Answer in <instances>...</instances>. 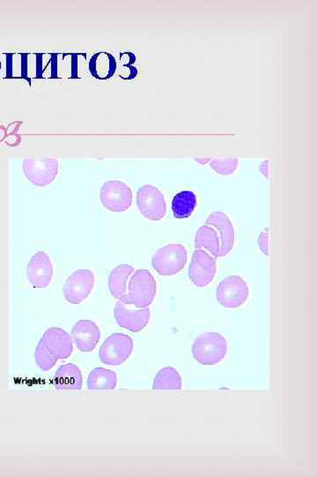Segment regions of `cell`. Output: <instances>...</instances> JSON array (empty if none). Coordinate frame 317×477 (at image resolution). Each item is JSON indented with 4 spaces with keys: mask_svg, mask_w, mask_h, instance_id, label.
Here are the masks:
<instances>
[{
    "mask_svg": "<svg viewBox=\"0 0 317 477\" xmlns=\"http://www.w3.org/2000/svg\"><path fill=\"white\" fill-rule=\"evenodd\" d=\"M27 275L34 289H46L50 285L53 277V265L45 252H37L32 257L28 264Z\"/></svg>",
    "mask_w": 317,
    "mask_h": 477,
    "instance_id": "7c38bea8",
    "label": "cell"
},
{
    "mask_svg": "<svg viewBox=\"0 0 317 477\" xmlns=\"http://www.w3.org/2000/svg\"><path fill=\"white\" fill-rule=\"evenodd\" d=\"M114 315L120 327L132 333H139L150 321L151 311L148 308L136 307L133 303L122 299L116 302Z\"/></svg>",
    "mask_w": 317,
    "mask_h": 477,
    "instance_id": "8992f818",
    "label": "cell"
},
{
    "mask_svg": "<svg viewBox=\"0 0 317 477\" xmlns=\"http://www.w3.org/2000/svg\"><path fill=\"white\" fill-rule=\"evenodd\" d=\"M100 198L107 210L113 213H123L131 207L132 189L123 182H107L101 188Z\"/></svg>",
    "mask_w": 317,
    "mask_h": 477,
    "instance_id": "52a82bcc",
    "label": "cell"
},
{
    "mask_svg": "<svg viewBox=\"0 0 317 477\" xmlns=\"http://www.w3.org/2000/svg\"><path fill=\"white\" fill-rule=\"evenodd\" d=\"M34 360H36L38 367L43 371H50L59 361L50 353L49 350L44 346L43 341L41 340L38 343L36 351H34Z\"/></svg>",
    "mask_w": 317,
    "mask_h": 477,
    "instance_id": "484cf974",
    "label": "cell"
},
{
    "mask_svg": "<svg viewBox=\"0 0 317 477\" xmlns=\"http://www.w3.org/2000/svg\"><path fill=\"white\" fill-rule=\"evenodd\" d=\"M216 260L205 249H196L189 268V278L198 287L210 285L216 275Z\"/></svg>",
    "mask_w": 317,
    "mask_h": 477,
    "instance_id": "30bf717a",
    "label": "cell"
},
{
    "mask_svg": "<svg viewBox=\"0 0 317 477\" xmlns=\"http://www.w3.org/2000/svg\"><path fill=\"white\" fill-rule=\"evenodd\" d=\"M59 160L53 157L27 159L23 162V170L32 184L45 187L56 179L59 173Z\"/></svg>",
    "mask_w": 317,
    "mask_h": 477,
    "instance_id": "ba28073f",
    "label": "cell"
},
{
    "mask_svg": "<svg viewBox=\"0 0 317 477\" xmlns=\"http://www.w3.org/2000/svg\"><path fill=\"white\" fill-rule=\"evenodd\" d=\"M94 285V275L90 270H79L63 284V293L66 301L79 304L90 295Z\"/></svg>",
    "mask_w": 317,
    "mask_h": 477,
    "instance_id": "8fae6325",
    "label": "cell"
},
{
    "mask_svg": "<svg viewBox=\"0 0 317 477\" xmlns=\"http://www.w3.org/2000/svg\"><path fill=\"white\" fill-rule=\"evenodd\" d=\"M0 70H1V61H0Z\"/></svg>",
    "mask_w": 317,
    "mask_h": 477,
    "instance_id": "f546056e",
    "label": "cell"
},
{
    "mask_svg": "<svg viewBox=\"0 0 317 477\" xmlns=\"http://www.w3.org/2000/svg\"><path fill=\"white\" fill-rule=\"evenodd\" d=\"M249 289L240 276H228L221 281L216 290V299L224 308L237 309L248 301Z\"/></svg>",
    "mask_w": 317,
    "mask_h": 477,
    "instance_id": "277c9868",
    "label": "cell"
},
{
    "mask_svg": "<svg viewBox=\"0 0 317 477\" xmlns=\"http://www.w3.org/2000/svg\"><path fill=\"white\" fill-rule=\"evenodd\" d=\"M258 246L260 251L264 253L265 255L269 257V229H265V231H263L261 233H260L258 238Z\"/></svg>",
    "mask_w": 317,
    "mask_h": 477,
    "instance_id": "83f0119b",
    "label": "cell"
},
{
    "mask_svg": "<svg viewBox=\"0 0 317 477\" xmlns=\"http://www.w3.org/2000/svg\"><path fill=\"white\" fill-rule=\"evenodd\" d=\"M182 377L176 369H161L154 378L153 389L155 391H180L182 389Z\"/></svg>",
    "mask_w": 317,
    "mask_h": 477,
    "instance_id": "603a6c76",
    "label": "cell"
},
{
    "mask_svg": "<svg viewBox=\"0 0 317 477\" xmlns=\"http://www.w3.org/2000/svg\"><path fill=\"white\" fill-rule=\"evenodd\" d=\"M268 161H265V162L263 163L262 165L260 166V171L264 173L266 178H268Z\"/></svg>",
    "mask_w": 317,
    "mask_h": 477,
    "instance_id": "f1b7e54d",
    "label": "cell"
},
{
    "mask_svg": "<svg viewBox=\"0 0 317 477\" xmlns=\"http://www.w3.org/2000/svg\"><path fill=\"white\" fill-rule=\"evenodd\" d=\"M156 295V281L147 270H138L132 274L128 291L123 300L133 303L138 308H147ZM122 300V299H121Z\"/></svg>",
    "mask_w": 317,
    "mask_h": 477,
    "instance_id": "7a4b0ae2",
    "label": "cell"
},
{
    "mask_svg": "<svg viewBox=\"0 0 317 477\" xmlns=\"http://www.w3.org/2000/svg\"><path fill=\"white\" fill-rule=\"evenodd\" d=\"M133 351V340L129 335L114 333L101 345L99 357L103 364L119 366L129 359Z\"/></svg>",
    "mask_w": 317,
    "mask_h": 477,
    "instance_id": "5b68a950",
    "label": "cell"
},
{
    "mask_svg": "<svg viewBox=\"0 0 317 477\" xmlns=\"http://www.w3.org/2000/svg\"><path fill=\"white\" fill-rule=\"evenodd\" d=\"M117 64L115 57L109 52L95 53L88 63L92 77L98 80H108L116 74Z\"/></svg>",
    "mask_w": 317,
    "mask_h": 477,
    "instance_id": "e0dca14e",
    "label": "cell"
},
{
    "mask_svg": "<svg viewBox=\"0 0 317 477\" xmlns=\"http://www.w3.org/2000/svg\"><path fill=\"white\" fill-rule=\"evenodd\" d=\"M227 353V342L221 334L205 333L196 338L192 345L193 358L205 366H214L223 361Z\"/></svg>",
    "mask_w": 317,
    "mask_h": 477,
    "instance_id": "6da1fadb",
    "label": "cell"
},
{
    "mask_svg": "<svg viewBox=\"0 0 317 477\" xmlns=\"http://www.w3.org/2000/svg\"><path fill=\"white\" fill-rule=\"evenodd\" d=\"M82 383L83 378L81 369L72 363L62 365L54 377V385L59 390H81Z\"/></svg>",
    "mask_w": 317,
    "mask_h": 477,
    "instance_id": "ac0fdd59",
    "label": "cell"
},
{
    "mask_svg": "<svg viewBox=\"0 0 317 477\" xmlns=\"http://www.w3.org/2000/svg\"><path fill=\"white\" fill-rule=\"evenodd\" d=\"M198 204L196 195L192 191H182L174 195L172 211L176 219H187L194 213Z\"/></svg>",
    "mask_w": 317,
    "mask_h": 477,
    "instance_id": "7402d4cb",
    "label": "cell"
},
{
    "mask_svg": "<svg viewBox=\"0 0 317 477\" xmlns=\"http://www.w3.org/2000/svg\"><path fill=\"white\" fill-rule=\"evenodd\" d=\"M237 159H214L211 162L212 168L222 175H230L236 170Z\"/></svg>",
    "mask_w": 317,
    "mask_h": 477,
    "instance_id": "4316f807",
    "label": "cell"
},
{
    "mask_svg": "<svg viewBox=\"0 0 317 477\" xmlns=\"http://www.w3.org/2000/svg\"><path fill=\"white\" fill-rule=\"evenodd\" d=\"M72 338L79 351L91 352L99 343L101 331L93 321L79 320L72 328Z\"/></svg>",
    "mask_w": 317,
    "mask_h": 477,
    "instance_id": "5bb4252c",
    "label": "cell"
},
{
    "mask_svg": "<svg viewBox=\"0 0 317 477\" xmlns=\"http://www.w3.org/2000/svg\"><path fill=\"white\" fill-rule=\"evenodd\" d=\"M136 56L131 52H123L120 55L119 77L123 80H132L138 75V69L134 66Z\"/></svg>",
    "mask_w": 317,
    "mask_h": 477,
    "instance_id": "d4e9b609",
    "label": "cell"
},
{
    "mask_svg": "<svg viewBox=\"0 0 317 477\" xmlns=\"http://www.w3.org/2000/svg\"><path fill=\"white\" fill-rule=\"evenodd\" d=\"M188 253L182 244H170L158 249L152 258V265L161 276H173L183 271Z\"/></svg>",
    "mask_w": 317,
    "mask_h": 477,
    "instance_id": "3957f363",
    "label": "cell"
},
{
    "mask_svg": "<svg viewBox=\"0 0 317 477\" xmlns=\"http://www.w3.org/2000/svg\"><path fill=\"white\" fill-rule=\"evenodd\" d=\"M206 224L217 230L221 241V257H225L232 251L236 242L234 228L229 217L221 211H215L209 215Z\"/></svg>",
    "mask_w": 317,
    "mask_h": 477,
    "instance_id": "9a60e30c",
    "label": "cell"
},
{
    "mask_svg": "<svg viewBox=\"0 0 317 477\" xmlns=\"http://www.w3.org/2000/svg\"><path fill=\"white\" fill-rule=\"evenodd\" d=\"M85 53H62L57 55L58 79H81L85 69Z\"/></svg>",
    "mask_w": 317,
    "mask_h": 477,
    "instance_id": "2e32d148",
    "label": "cell"
},
{
    "mask_svg": "<svg viewBox=\"0 0 317 477\" xmlns=\"http://www.w3.org/2000/svg\"><path fill=\"white\" fill-rule=\"evenodd\" d=\"M41 341L50 353L58 360L69 358L74 351V340L71 335L59 327H52L45 331Z\"/></svg>",
    "mask_w": 317,
    "mask_h": 477,
    "instance_id": "4fadbf2b",
    "label": "cell"
},
{
    "mask_svg": "<svg viewBox=\"0 0 317 477\" xmlns=\"http://www.w3.org/2000/svg\"><path fill=\"white\" fill-rule=\"evenodd\" d=\"M134 273V268L129 264H120L111 271L109 277V289L114 298H125L128 291L130 279Z\"/></svg>",
    "mask_w": 317,
    "mask_h": 477,
    "instance_id": "d6986e66",
    "label": "cell"
},
{
    "mask_svg": "<svg viewBox=\"0 0 317 477\" xmlns=\"http://www.w3.org/2000/svg\"><path fill=\"white\" fill-rule=\"evenodd\" d=\"M137 204L143 216L149 220H163L167 213L166 201L163 193L154 186H143L139 189Z\"/></svg>",
    "mask_w": 317,
    "mask_h": 477,
    "instance_id": "9c48e42d",
    "label": "cell"
},
{
    "mask_svg": "<svg viewBox=\"0 0 317 477\" xmlns=\"http://www.w3.org/2000/svg\"><path fill=\"white\" fill-rule=\"evenodd\" d=\"M117 385L115 371L104 368H95L88 379V388L91 391L114 390Z\"/></svg>",
    "mask_w": 317,
    "mask_h": 477,
    "instance_id": "44dd1931",
    "label": "cell"
},
{
    "mask_svg": "<svg viewBox=\"0 0 317 477\" xmlns=\"http://www.w3.org/2000/svg\"><path fill=\"white\" fill-rule=\"evenodd\" d=\"M195 248L209 251L215 258L221 257V241L217 230L208 224L202 226L196 233Z\"/></svg>",
    "mask_w": 317,
    "mask_h": 477,
    "instance_id": "ffe728a7",
    "label": "cell"
},
{
    "mask_svg": "<svg viewBox=\"0 0 317 477\" xmlns=\"http://www.w3.org/2000/svg\"><path fill=\"white\" fill-rule=\"evenodd\" d=\"M36 79H58L57 53H36Z\"/></svg>",
    "mask_w": 317,
    "mask_h": 477,
    "instance_id": "cb8c5ba5",
    "label": "cell"
}]
</instances>
